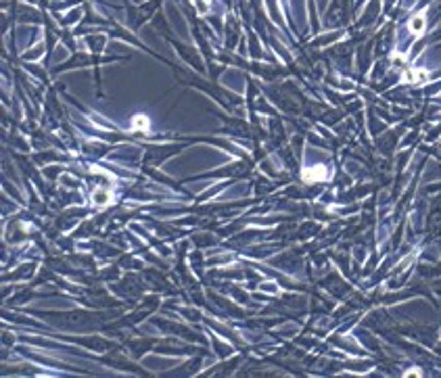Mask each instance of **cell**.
I'll return each mask as SVG.
<instances>
[{
	"mask_svg": "<svg viewBox=\"0 0 441 378\" xmlns=\"http://www.w3.org/2000/svg\"><path fill=\"white\" fill-rule=\"evenodd\" d=\"M326 176H328V171H326V167H322V165H316V167H310V169L303 171V178L308 180V182L326 180Z\"/></svg>",
	"mask_w": 441,
	"mask_h": 378,
	"instance_id": "obj_1",
	"label": "cell"
},
{
	"mask_svg": "<svg viewBox=\"0 0 441 378\" xmlns=\"http://www.w3.org/2000/svg\"><path fill=\"white\" fill-rule=\"evenodd\" d=\"M425 27H427V19H425V15H414L412 19H410V31L412 33H422L425 31Z\"/></svg>",
	"mask_w": 441,
	"mask_h": 378,
	"instance_id": "obj_2",
	"label": "cell"
},
{
	"mask_svg": "<svg viewBox=\"0 0 441 378\" xmlns=\"http://www.w3.org/2000/svg\"><path fill=\"white\" fill-rule=\"evenodd\" d=\"M406 80L412 82V84H425L427 82V73L425 71H418V69H412L406 73Z\"/></svg>",
	"mask_w": 441,
	"mask_h": 378,
	"instance_id": "obj_3",
	"label": "cell"
},
{
	"mask_svg": "<svg viewBox=\"0 0 441 378\" xmlns=\"http://www.w3.org/2000/svg\"><path fill=\"white\" fill-rule=\"evenodd\" d=\"M92 201H94L96 205H107V203L111 201V195H109L107 191H94V193H92Z\"/></svg>",
	"mask_w": 441,
	"mask_h": 378,
	"instance_id": "obj_4",
	"label": "cell"
},
{
	"mask_svg": "<svg viewBox=\"0 0 441 378\" xmlns=\"http://www.w3.org/2000/svg\"><path fill=\"white\" fill-rule=\"evenodd\" d=\"M149 126V119L144 115H136L134 117V128H146Z\"/></svg>",
	"mask_w": 441,
	"mask_h": 378,
	"instance_id": "obj_5",
	"label": "cell"
}]
</instances>
